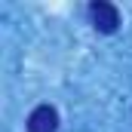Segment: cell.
I'll use <instances>...</instances> for the list:
<instances>
[{
	"label": "cell",
	"instance_id": "1",
	"mask_svg": "<svg viewBox=\"0 0 132 132\" xmlns=\"http://www.w3.org/2000/svg\"><path fill=\"white\" fill-rule=\"evenodd\" d=\"M89 19H92V25H95L101 34H114L120 28V12H117V6H114V3H104V0H98V3L89 6Z\"/></svg>",
	"mask_w": 132,
	"mask_h": 132
},
{
	"label": "cell",
	"instance_id": "2",
	"mask_svg": "<svg viewBox=\"0 0 132 132\" xmlns=\"http://www.w3.org/2000/svg\"><path fill=\"white\" fill-rule=\"evenodd\" d=\"M59 129V111L52 104H40L34 108L28 117V132H55Z\"/></svg>",
	"mask_w": 132,
	"mask_h": 132
}]
</instances>
